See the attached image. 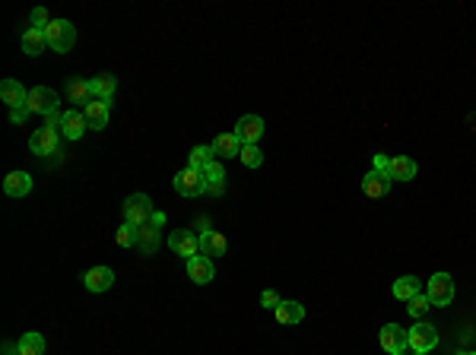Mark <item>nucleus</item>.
Returning <instances> with one entry per match:
<instances>
[{"mask_svg":"<svg viewBox=\"0 0 476 355\" xmlns=\"http://www.w3.org/2000/svg\"><path fill=\"white\" fill-rule=\"evenodd\" d=\"M45 38H48V48L58 51V54H67V51L77 45V29L67 19H51V26L45 29Z\"/></svg>","mask_w":476,"mask_h":355,"instance_id":"nucleus-1","label":"nucleus"},{"mask_svg":"<svg viewBox=\"0 0 476 355\" xmlns=\"http://www.w3.org/2000/svg\"><path fill=\"white\" fill-rule=\"evenodd\" d=\"M406 346H410V352H432L438 346V330L432 324H426V320H416L406 330Z\"/></svg>","mask_w":476,"mask_h":355,"instance_id":"nucleus-2","label":"nucleus"},{"mask_svg":"<svg viewBox=\"0 0 476 355\" xmlns=\"http://www.w3.org/2000/svg\"><path fill=\"white\" fill-rule=\"evenodd\" d=\"M152 200L146 197V194H130L127 200H124V222H130V226H146V222L152 219Z\"/></svg>","mask_w":476,"mask_h":355,"instance_id":"nucleus-3","label":"nucleus"},{"mask_svg":"<svg viewBox=\"0 0 476 355\" xmlns=\"http://www.w3.org/2000/svg\"><path fill=\"white\" fill-rule=\"evenodd\" d=\"M29 152L32 156H54V152H61V134L51 127H38L35 134L29 136Z\"/></svg>","mask_w":476,"mask_h":355,"instance_id":"nucleus-4","label":"nucleus"},{"mask_svg":"<svg viewBox=\"0 0 476 355\" xmlns=\"http://www.w3.org/2000/svg\"><path fill=\"white\" fill-rule=\"evenodd\" d=\"M29 111L32 114H51L61 108V95L51 89V86H35V89H29Z\"/></svg>","mask_w":476,"mask_h":355,"instance_id":"nucleus-5","label":"nucleus"},{"mask_svg":"<svg viewBox=\"0 0 476 355\" xmlns=\"http://www.w3.org/2000/svg\"><path fill=\"white\" fill-rule=\"evenodd\" d=\"M172 184L181 197H200V194H207V181H203V175L194 168L178 171V175L172 178Z\"/></svg>","mask_w":476,"mask_h":355,"instance_id":"nucleus-6","label":"nucleus"},{"mask_svg":"<svg viewBox=\"0 0 476 355\" xmlns=\"http://www.w3.org/2000/svg\"><path fill=\"white\" fill-rule=\"evenodd\" d=\"M426 295L432 305H451V299H454V279L447 276V273H435L426 285Z\"/></svg>","mask_w":476,"mask_h":355,"instance_id":"nucleus-7","label":"nucleus"},{"mask_svg":"<svg viewBox=\"0 0 476 355\" xmlns=\"http://www.w3.org/2000/svg\"><path fill=\"white\" fill-rule=\"evenodd\" d=\"M168 248H172L175 254H181L184 260H191V257H197V251H200V238H197L191 228H175L172 238H168Z\"/></svg>","mask_w":476,"mask_h":355,"instance_id":"nucleus-8","label":"nucleus"},{"mask_svg":"<svg viewBox=\"0 0 476 355\" xmlns=\"http://www.w3.org/2000/svg\"><path fill=\"white\" fill-rule=\"evenodd\" d=\"M232 134L241 140V146H248V143H257L260 136H264V121H260L257 114H245V118H238L235 130Z\"/></svg>","mask_w":476,"mask_h":355,"instance_id":"nucleus-9","label":"nucleus"},{"mask_svg":"<svg viewBox=\"0 0 476 355\" xmlns=\"http://www.w3.org/2000/svg\"><path fill=\"white\" fill-rule=\"evenodd\" d=\"M378 342H381L384 352H400V349H410L406 346V330L400 327V324H384L381 333H378Z\"/></svg>","mask_w":476,"mask_h":355,"instance_id":"nucleus-10","label":"nucleus"},{"mask_svg":"<svg viewBox=\"0 0 476 355\" xmlns=\"http://www.w3.org/2000/svg\"><path fill=\"white\" fill-rule=\"evenodd\" d=\"M390 184H394V178L384 175V171L372 168L365 178H362V194H365V197H372V200H378V197H384V194L390 191Z\"/></svg>","mask_w":476,"mask_h":355,"instance_id":"nucleus-11","label":"nucleus"},{"mask_svg":"<svg viewBox=\"0 0 476 355\" xmlns=\"http://www.w3.org/2000/svg\"><path fill=\"white\" fill-rule=\"evenodd\" d=\"M83 285H86L89 292H95V295H99V292H109L111 285H115V270H111V267H93V270L83 276Z\"/></svg>","mask_w":476,"mask_h":355,"instance_id":"nucleus-12","label":"nucleus"},{"mask_svg":"<svg viewBox=\"0 0 476 355\" xmlns=\"http://www.w3.org/2000/svg\"><path fill=\"white\" fill-rule=\"evenodd\" d=\"M213 273H216V267H213V257L207 254H197L188 260V276L194 279L197 285H207L209 279H213Z\"/></svg>","mask_w":476,"mask_h":355,"instance_id":"nucleus-13","label":"nucleus"},{"mask_svg":"<svg viewBox=\"0 0 476 355\" xmlns=\"http://www.w3.org/2000/svg\"><path fill=\"white\" fill-rule=\"evenodd\" d=\"M89 130L86 118H83V111H64V118H61V136H67V140H79V136Z\"/></svg>","mask_w":476,"mask_h":355,"instance_id":"nucleus-14","label":"nucleus"},{"mask_svg":"<svg viewBox=\"0 0 476 355\" xmlns=\"http://www.w3.org/2000/svg\"><path fill=\"white\" fill-rule=\"evenodd\" d=\"M0 99L16 111V108H22L29 102V93H26V86H22L19 79H3V83H0Z\"/></svg>","mask_w":476,"mask_h":355,"instance_id":"nucleus-15","label":"nucleus"},{"mask_svg":"<svg viewBox=\"0 0 476 355\" xmlns=\"http://www.w3.org/2000/svg\"><path fill=\"white\" fill-rule=\"evenodd\" d=\"M200 175H203V181H207V194H209V197H219V194L225 191V171H223V165H219L216 159H213V162H209Z\"/></svg>","mask_w":476,"mask_h":355,"instance_id":"nucleus-16","label":"nucleus"},{"mask_svg":"<svg viewBox=\"0 0 476 355\" xmlns=\"http://www.w3.org/2000/svg\"><path fill=\"white\" fill-rule=\"evenodd\" d=\"M109 114H111V108H109V102H99V99H93L86 108H83V118H86V124L93 130H102L105 124H109Z\"/></svg>","mask_w":476,"mask_h":355,"instance_id":"nucleus-17","label":"nucleus"},{"mask_svg":"<svg viewBox=\"0 0 476 355\" xmlns=\"http://www.w3.org/2000/svg\"><path fill=\"white\" fill-rule=\"evenodd\" d=\"M115 89H118V79L111 77V73H99V77L89 79V93H93V99H99V102H111Z\"/></svg>","mask_w":476,"mask_h":355,"instance_id":"nucleus-18","label":"nucleus"},{"mask_svg":"<svg viewBox=\"0 0 476 355\" xmlns=\"http://www.w3.org/2000/svg\"><path fill=\"white\" fill-rule=\"evenodd\" d=\"M3 191H7V197H26L32 191V178L26 171H10L3 178Z\"/></svg>","mask_w":476,"mask_h":355,"instance_id":"nucleus-19","label":"nucleus"},{"mask_svg":"<svg viewBox=\"0 0 476 355\" xmlns=\"http://www.w3.org/2000/svg\"><path fill=\"white\" fill-rule=\"evenodd\" d=\"M225 251H229V242H225L219 232H200V254L207 257H223Z\"/></svg>","mask_w":476,"mask_h":355,"instance_id":"nucleus-20","label":"nucleus"},{"mask_svg":"<svg viewBox=\"0 0 476 355\" xmlns=\"http://www.w3.org/2000/svg\"><path fill=\"white\" fill-rule=\"evenodd\" d=\"M159 242H162V238H159L156 226H150V222H146V226H137V248L143 251V254H156Z\"/></svg>","mask_w":476,"mask_h":355,"instance_id":"nucleus-21","label":"nucleus"},{"mask_svg":"<svg viewBox=\"0 0 476 355\" xmlns=\"http://www.w3.org/2000/svg\"><path fill=\"white\" fill-rule=\"evenodd\" d=\"M273 314L283 327H289V324H302L305 320V308L299 305V301H280V308H276Z\"/></svg>","mask_w":476,"mask_h":355,"instance_id":"nucleus-22","label":"nucleus"},{"mask_svg":"<svg viewBox=\"0 0 476 355\" xmlns=\"http://www.w3.org/2000/svg\"><path fill=\"white\" fill-rule=\"evenodd\" d=\"M45 45H48V38H45V29H26L22 32V51L29 57H35V54H42L45 51Z\"/></svg>","mask_w":476,"mask_h":355,"instance_id":"nucleus-23","label":"nucleus"},{"mask_svg":"<svg viewBox=\"0 0 476 355\" xmlns=\"http://www.w3.org/2000/svg\"><path fill=\"white\" fill-rule=\"evenodd\" d=\"M416 162H413L410 156H397V159H390V178L394 181H413L416 178Z\"/></svg>","mask_w":476,"mask_h":355,"instance_id":"nucleus-24","label":"nucleus"},{"mask_svg":"<svg viewBox=\"0 0 476 355\" xmlns=\"http://www.w3.org/2000/svg\"><path fill=\"white\" fill-rule=\"evenodd\" d=\"M213 152L223 156V159H232V156L241 152V140H238L235 134H219L216 140H213Z\"/></svg>","mask_w":476,"mask_h":355,"instance_id":"nucleus-25","label":"nucleus"},{"mask_svg":"<svg viewBox=\"0 0 476 355\" xmlns=\"http://www.w3.org/2000/svg\"><path fill=\"white\" fill-rule=\"evenodd\" d=\"M67 95H70L73 105H83L86 108L93 102V93H89V79H70L67 83Z\"/></svg>","mask_w":476,"mask_h":355,"instance_id":"nucleus-26","label":"nucleus"},{"mask_svg":"<svg viewBox=\"0 0 476 355\" xmlns=\"http://www.w3.org/2000/svg\"><path fill=\"white\" fill-rule=\"evenodd\" d=\"M419 295V279L416 276H400L394 283V299L397 301H410Z\"/></svg>","mask_w":476,"mask_h":355,"instance_id":"nucleus-27","label":"nucleus"},{"mask_svg":"<svg viewBox=\"0 0 476 355\" xmlns=\"http://www.w3.org/2000/svg\"><path fill=\"white\" fill-rule=\"evenodd\" d=\"M19 355H45V336L29 330L19 336Z\"/></svg>","mask_w":476,"mask_h":355,"instance_id":"nucleus-28","label":"nucleus"},{"mask_svg":"<svg viewBox=\"0 0 476 355\" xmlns=\"http://www.w3.org/2000/svg\"><path fill=\"white\" fill-rule=\"evenodd\" d=\"M216 159V152H213V146H194L191 150V159H188V168H194V171H203L209 162Z\"/></svg>","mask_w":476,"mask_h":355,"instance_id":"nucleus-29","label":"nucleus"},{"mask_svg":"<svg viewBox=\"0 0 476 355\" xmlns=\"http://www.w3.org/2000/svg\"><path fill=\"white\" fill-rule=\"evenodd\" d=\"M238 159L245 162V168H260V165H264V152L257 150V143H248V146H241Z\"/></svg>","mask_w":476,"mask_h":355,"instance_id":"nucleus-30","label":"nucleus"},{"mask_svg":"<svg viewBox=\"0 0 476 355\" xmlns=\"http://www.w3.org/2000/svg\"><path fill=\"white\" fill-rule=\"evenodd\" d=\"M115 242L121 244V248H137V226L124 222V226L115 232Z\"/></svg>","mask_w":476,"mask_h":355,"instance_id":"nucleus-31","label":"nucleus"},{"mask_svg":"<svg viewBox=\"0 0 476 355\" xmlns=\"http://www.w3.org/2000/svg\"><path fill=\"white\" fill-rule=\"evenodd\" d=\"M429 308H432V301H429V295H422V292H419L416 299H410V305H406V311H410L416 320H422V314H426Z\"/></svg>","mask_w":476,"mask_h":355,"instance_id":"nucleus-32","label":"nucleus"},{"mask_svg":"<svg viewBox=\"0 0 476 355\" xmlns=\"http://www.w3.org/2000/svg\"><path fill=\"white\" fill-rule=\"evenodd\" d=\"M51 19H48V10L45 7H35L32 10V29H48Z\"/></svg>","mask_w":476,"mask_h":355,"instance_id":"nucleus-33","label":"nucleus"},{"mask_svg":"<svg viewBox=\"0 0 476 355\" xmlns=\"http://www.w3.org/2000/svg\"><path fill=\"white\" fill-rule=\"evenodd\" d=\"M280 295H276V292L273 289H267V292H264V295H260V305H264V308H267V311H276V308H280Z\"/></svg>","mask_w":476,"mask_h":355,"instance_id":"nucleus-34","label":"nucleus"},{"mask_svg":"<svg viewBox=\"0 0 476 355\" xmlns=\"http://www.w3.org/2000/svg\"><path fill=\"white\" fill-rule=\"evenodd\" d=\"M372 168L384 171V175H390V159L384 156V152H375V159H372Z\"/></svg>","mask_w":476,"mask_h":355,"instance_id":"nucleus-35","label":"nucleus"},{"mask_svg":"<svg viewBox=\"0 0 476 355\" xmlns=\"http://www.w3.org/2000/svg\"><path fill=\"white\" fill-rule=\"evenodd\" d=\"M29 105H22V108H16V111H10V121H13V124H22V121H26V118H29Z\"/></svg>","mask_w":476,"mask_h":355,"instance_id":"nucleus-36","label":"nucleus"},{"mask_svg":"<svg viewBox=\"0 0 476 355\" xmlns=\"http://www.w3.org/2000/svg\"><path fill=\"white\" fill-rule=\"evenodd\" d=\"M61 118H64V114H61V111H51V114H45V127L58 130V127H61Z\"/></svg>","mask_w":476,"mask_h":355,"instance_id":"nucleus-37","label":"nucleus"},{"mask_svg":"<svg viewBox=\"0 0 476 355\" xmlns=\"http://www.w3.org/2000/svg\"><path fill=\"white\" fill-rule=\"evenodd\" d=\"M150 226H156V228H162V226H166V216H162V213H152V219H150Z\"/></svg>","mask_w":476,"mask_h":355,"instance_id":"nucleus-38","label":"nucleus"},{"mask_svg":"<svg viewBox=\"0 0 476 355\" xmlns=\"http://www.w3.org/2000/svg\"><path fill=\"white\" fill-rule=\"evenodd\" d=\"M394 355H413V352H410V349H400V352H394Z\"/></svg>","mask_w":476,"mask_h":355,"instance_id":"nucleus-39","label":"nucleus"},{"mask_svg":"<svg viewBox=\"0 0 476 355\" xmlns=\"http://www.w3.org/2000/svg\"><path fill=\"white\" fill-rule=\"evenodd\" d=\"M457 355H476V352H457Z\"/></svg>","mask_w":476,"mask_h":355,"instance_id":"nucleus-40","label":"nucleus"},{"mask_svg":"<svg viewBox=\"0 0 476 355\" xmlns=\"http://www.w3.org/2000/svg\"><path fill=\"white\" fill-rule=\"evenodd\" d=\"M413 355H426V352H413Z\"/></svg>","mask_w":476,"mask_h":355,"instance_id":"nucleus-41","label":"nucleus"}]
</instances>
